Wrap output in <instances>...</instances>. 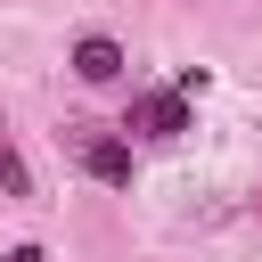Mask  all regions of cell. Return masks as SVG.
<instances>
[{"instance_id": "cell-2", "label": "cell", "mask_w": 262, "mask_h": 262, "mask_svg": "<svg viewBox=\"0 0 262 262\" xmlns=\"http://www.w3.org/2000/svg\"><path fill=\"white\" fill-rule=\"evenodd\" d=\"M123 131H139V139H180V131H188V90H147V98H131Z\"/></svg>"}, {"instance_id": "cell-5", "label": "cell", "mask_w": 262, "mask_h": 262, "mask_svg": "<svg viewBox=\"0 0 262 262\" xmlns=\"http://www.w3.org/2000/svg\"><path fill=\"white\" fill-rule=\"evenodd\" d=\"M0 262H49V254H41V246H8Z\"/></svg>"}, {"instance_id": "cell-1", "label": "cell", "mask_w": 262, "mask_h": 262, "mask_svg": "<svg viewBox=\"0 0 262 262\" xmlns=\"http://www.w3.org/2000/svg\"><path fill=\"white\" fill-rule=\"evenodd\" d=\"M66 147H74V164H82L90 180L131 188V139H115V131H98V123H66Z\"/></svg>"}, {"instance_id": "cell-3", "label": "cell", "mask_w": 262, "mask_h": 262, "mask_svg": "<svg viewBox=\"0 0 262 262\" xmlns=\"http://www.w3.org/2000/svg\"><path fill=\"white\" fill-rule=\"evenodd\" d=\"M74 74H82L90 90L123 82V41H115V33H82V41H74Z\"/></svg>"}, {"instance_id": "cell-4", "label": "cell", "mask_w": 262, "mask_h": 262, "mask_svg": "<svg viewBox=\"0 0 262 262\" xmlns=\"http://www.w3.org/2000/svg\"><path fill=\"white\" fill-rule=\"evenodd\" d=\"M0 196H8V205H25V196H33V172H25V156H16L8 139H0Z\"/></svg>"}]
</instances>
